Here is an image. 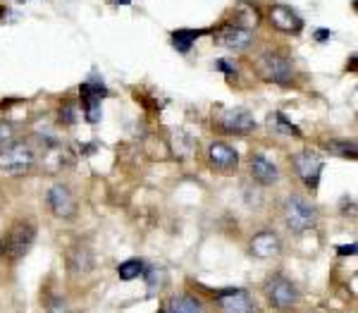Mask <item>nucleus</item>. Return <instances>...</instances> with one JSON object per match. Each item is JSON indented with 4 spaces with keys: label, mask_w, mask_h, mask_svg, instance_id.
Wrapping results in <instances>:
<instances>
[{
    "label": "nucleus",
    "mask_w": 358,
    "mask_h": 313,
    "mask_svg": "<svg viewBox=\"0 0 358 313\" xmlns=\"http://www.w3.org/2000/svg\"><path fill=\"white\" fill-rule=\"evenodd\" d=\"M256 69L265 82L282 86L294 82V62L287 56H282V53H263L256 62Z\"/></svg>",
    "instance_id": "4"
},
{
    "label": "nucleus",
    "mask_w": 358,
    "mask_h": 313,
    "mask_svg": "<svg viewBox=\"0 0 358 313\" xmlns=\"http://www.w3.org/2000/svg\"><path fill=\"white\" fill-rule=\"evenodd\" d=\"M220 43L230 48V51L241 53V51H246V48L253 43V31L246 29V26L232 24V26H227V29L220 34Z\"/></svg>",
    "instance_id": "14"
},
{
    "label": "nucleus",
    "mask_w": 358,
    "mask_h": 313,
    "mask_svg": "<svg viewBox=\"0 0 358 313\" xmlns=\"http://www.w3.org/2000/svg\"><path fill=\"white\" fill-rule=\"evenodd\" d=\"M284 223L294 235H303L318 223V208L301 196H289L284 201Z\"/></svg>",
    "instance_id": "3"
},
{
    "label": "nucleus",
    "mask_w": 358,
    "mask_h": 313,
    "mask_svg": "<svg viewBox=\"0 0 358 313\" xmlns=\"http://www.w3.org/2000/svg\"><path fill=\"white\" fill-rule=\"evenodd\" d=\"M117 5H132V0H115Z\"/></svg>",
    "instance_id": "28"
},
{
    "label": "nucleus",
    "mask_w": 358,
    "mask_h": 313,
    "mask_svg": "<svg viewBox=\"0 0 358 313\" xmlns=\"http://www.w3.org/2000/svg\"><path fill=\"white\" fill-rule=\"evenodd\" d=\"M270 127H275L280 134H287V137H301V129H298L296 125H291L289 120H287L284 112H275V115L268 117Z\"/></svg>",
    "instance_id": "18"
},
{
    "label": "nucleus",
    "mask_w": 358,
    "mask_h": 313,
    "mask_svg": "<svg viewBox=\"0 0 358 313\" xmlns=\"http://www.w3.org/2000/svg\"><path fill=\"white\" fill-rule=\"evenodd\" d=\"M19 3H26V0H19Z\"/></svg>",
    "instance_id": "30"
},
{
    "label": "nucleus",
    "mask_w": 358,
    "mask_h": 313,
    "mask_svg": "<svg viewBox=\"0 0 358 313\" xmlns=\"http://www.w3.org/2000/svg\"><path fill=\"white\" fill-rule=\"evenodd\" d=\"M201 34H205V31H196V29H177L175 34H172V46H175L179 53H189V48L194 46V41H196Z\"/></svg>",
    "instance_id": "17"
},
{
    "label": "nucleus",
    "mask_w": 358,
    "mask_h": 313,
    "mask_svg": "<svg viewBox=\"0 0 358 313\" xmlns=\"http://www.w3.org/2000/svg\"><path fill=\"white\" fill-rule=\"evenodd\" d=\"M46 201H48V206H51V210L58 215V218L69 220V218L77 215V198H74V194L69 192L65 185H56V187L48 189Z\"/></svg>",
    "instance_id": "8"
},
{
    "label": "nucleus",
    "mask_w": 358,
    "mask_h": 313,
    "mask_svg": "<svg viewBox=\"0 0 358 313\" xmlns=\"http://www.w3.org/2000/svg\"><path fill=\"white\" fill-rule=\"evenodd\" d=\"M327 149H332L337 155H344V158H356V144L354 142H330Z\"/></svg>",
    "instance_id": "21"
},
{
    "label": "nucleus",
    "mask_w": 358,
    "mask_h": 313,
    "mask_svg": "<svg viewBox=\"0 0 358 313\" xmlns=\"http://www.w3.org/2000/svg\"><path fill=\"white\" fill-rule=\"evenodd\" d=\"M339 249V256H356V244H349V246H337Z\"/></svg>",
    "instance_id": "27"
},
{
    "label": "nucleus",
    "mask_w": 358,
    "mask_h": 313,
    "mask_svg": "<svg viewBox=\"0 0 358 313\" xmlns=\"http://www.w3.org/2000/svg\"><path fill=\"white\" fill-rule=\"evenodd\" d=\"M282 251V242L273 230H263L258 232L251 239V253L256 258H273Z\"/></svg>",
    "instance_id": "13"
},
{
    "label": "nucleus",
    "mask_w": 358,
    "mask_h": 313,
    "mask_svg": "<svg viewBox=\"0 0 358 313\" xmlns=\"http://www.w3.org/2000/svg\"><path fill=\"white\" fill-rule=\"evenodd\" d=\"M270 24L275 26L282 34H301L303 29V19L298 17L289 5H273L270 8Z\"/></svg>",
    "instance_id": "11"
},
{
    "label": "nucleus",
    "mask_w": 358,
    "mask_h": 313,
    "mask_svg": "<svg viewBox=\"0 0 358 313\" xmlns=\"http://www.w3.org/2000/svg\"><path fill=\"white\" fill-rule=\"evenodd\" d=\"M215 67L222 69V72H227V74H230V77H232V74H237V69L232 67V65H227L225 60H218V62H215Z\"/></svg>",
    "instance_id": "26"
},
{
    "label": "nucleus",
    "mask_w": 358,
    "mask_h": 313,
    "mask_svg": "<svg viewBox=\"0 0 358 313\" xmlns=\"http://www.w3.org/2000/svg\"><path fill=\"white\" fill-rule=\"evenodd\" d=\"M291 165H294L296 175L303 180V185L311 189V192H316L320 182V172L325 167L323 158H320L316 151H298L294 158H291Z\"/></svg>",
    "instance_id": "5"
},
{
    "label": "nucleus",
    "mask_w": 358,
    "mask_h": 313,
    "mask_svg": "<svg viewBox=\"0 0 358 313\" xmlns=\"http://www.w3.org/2000/svg\"><path fill=\"white\" fill-rule=\"evenodd\" d=\"M251 177L258 182V185L273 187V185H278V180H280V170H278V165L270 163L265 155L253 153L251 155Z\"/></svg>",
    "instance_id": "12"
},
{
    "label": "nucleus",
    "mask_w": 358,
    "mask_h": 313,
    "mask_svg": "<svg viewBox=\"0 0 358 313\" xmlns=\"http://www.w3.org/2000/svg\"><path fill=\"white\" fill-rule=\"evenodd\" d=\"M48 313H69L67 301L60 299V296H53V299L48 301Z\"/></svg>",
    "instance_id": "23"
},
{
    "label": "nucleus",
    "mask_w": 358,
    "mask_h": 313,
    "mask_svg": "<svg viewBox=\"0 0 358 313\" xmlns=\"http://www.w3.org/2000/svg\"><path fill=\"white\" fill-rule=\"evenodd\" d=\"M160 313H167V311H165V309H162V311H160Z\"/></svg>",
    "instance_id": "29"
},
{
    "label": "nucleus",
    "mask_w": 358,
    "mask_h": 313,
    "mask_svg": "<svg viewBox=\"0 0 358 313\" xmlns=\"http://www.w3.org/2000/svg\"><path fill=\"white\" fill-rule=\"evenodd\" d=\"M36 153L26 142H8L0 149V170L8 175H26L34 167Z\"/></svg>",
    "instance_id": "2"
},
{
    "label": "nucleus",
    "mask_w": 358,
    "mask_h": 313,
    "mask_svg": "<svg viewBox=\"0 0 358 313\" xmlns=\"http://www.w3.org/2000/svg\"><path fill=\"white\" fill-rule=\"evenodd\" d=\"M330 39H332V31H330V29H318L316 31V41L318 43H325V41H330Z\"/></svg>",
    "instance_id": "25"
},
{
    "label": "nucleus",
    "mask_w": 358,
    "mask_h": 313,
    "mask_svg": "<svg viewBox=\"0 0 358 313\" xmlns=\"http://www.w3.org/2000/svg\"><path fill=\"white\" fill-rule=\"evenodd\" d=\"M165 311L167 313H203V306H201V301L194 299V296L179 294V296H172Z\"/></svg>",
    "instance_id": "16"
},
{
    "label": "nucleus",
    "mask_w": 358,
    "mask_h": 313,
    "mask_svg": "<svg viewBox=\"0 0 358 313\" xmlns=\"http://www.w3.org/2000/svg\"><path fill=\"white\" fill-rule=\"evenodd\" d=\"M67 266L72 275H86L94 271V253L89 246H72L67 253Z\"/></svg>",
    "instance_id": "15"
},
{
    "label": "nucleus",
    "mask_w": 358,
    "mask_h": 313,
    "mask_svg": "<svg viewBox=\"0 0 358 313\" xmlns=\"http://www.w3.org/2000/svg\"><path fill=\"white\" fill-rule=\"evenodd\" d=\"M208 163L213 165L215 170L230 175V172H235L239 167V153H237V149L230 146V144L213 142L208 146Z\"/></svg>",
    "instance_id": "10"
},
{
    "label": "nucleus",
    "mask_w": 358,
    "mask_h": 313,
    "mask_svg": "<svg viewBox=\"0 0 358 313\" xmlns=\"http://www.w3.org/2000/svg\"><path fill=\"white\" fill-rule=\"evenodd\" d=\"M144 271H146V266H144V261H139V258H129V261H124L117 266V275L122 280H137L139 275H144Z\"/></svg>",
    "instance_id": "19"
},
{
    "label": "nucleus",
    "mask_w": 358,
    "mask_h": 313,
    "mask_svg": "<svg viewBox=\"0 0 358 313\" xmlns=\"http://www.w3.org/2000/svg\"><path fill=\"white\" fill-rule=\"evenodd\" d=\"M36 242V225L31 220H15L5 230L0 239V258L8 263H17L29 253V249Z\"/></svg>",
    "instance_id": "1"
},
{
    "label": "nucleus",
    "mask_w": 358,
    "mask_h": 313,
    "mask_svg": "<svg viewBox=\"0 0 358 313\" xmlns=\"http://www.w3.org/2000/svg\"><path fill=\"white\" fill-rule=\"evenodd\" d=\"M265 294H268L270 304H273L275 309H291L298 301V289L284 275H273V278L265 282Z\"/></svg>",
    "instance_id": "6"
},
{
    "label": "nucleus",
    "mask_w": 358,
    "mask_h": 313,
    "mask_svg": "<svg viewBox=\"0 0 358 313\" xmlns=\"http://www.w3.org/2000/svg\"><path fill=\"white\" fill-rule=\"evenodd\" d=\"M218 306L222 313H256V301L246 289H222L218 292Z\"/></svg>",
    "instance_id": "7"
},
{
    "label": "nucleus",
    "mask_w": 358,
    "mask_h": 313,
    "mask_svg": "<svg viewBox=\"0 0 358 313\" xmlns=\"http://www.w3.org/2000/svg\"><path fill=\"white\" fill-rule=\"evenodd\" d=\"M81 103H84L86 122H91V125L101 122V101L99 99H86V101H81Z\"/></svg>",
    "instance_id": "20"
},
{
    "label": "nucleus",
    "mask_w": 358,
    "mask_h": 313,
    "mask_svg": "<svg viewBox=\"0 0 358 313\" xmlns=\"http://www.w3.org/2000/svg\"><path fill=\"white\" fill-rule=\"evenodd\" d=\"M60 122H62V125H74V122H77V105H74L72 101H65V103L60 105Z\"/></svg>",
    "instance_id": "22"
},
{
    "label": "nucleus",
    "mask_w": 358,
    "mask_h": 313,
    "mask_svg": "<svg viewBox=\"0 0 358 313\" xmlns=\"http://www.w3.org/2000/svg\"><path fill=\"white\" fill-rule=\"evenodd\" d=\"M218 125L222 132L227 134H248L256 129V120H253V115L248 110H244V108H235V110H227L220 115Z\"/></svg>",
    "instance_id": "9"
},
{
    "label": "nucleus",
    "mask_w": 358,
    "mask_h": 313,
    "mask_svg": "<svg viewBox=\"0 0 358 313\" xmlns=\"http://www.w3.org/2000/svg\"><path fill=\"white\" fill-rule=\"evenodd\" d=\"M12 134H15L12 125H10L8 120H0V144H8V142H12Z\"/></svg>",
    "instance_id": "24"
}]
</instances>
